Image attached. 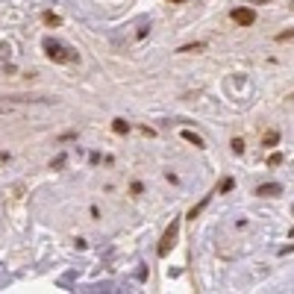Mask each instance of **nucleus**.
<instances>
[{"instance_id": "2", "label": "nucleus", "mask_w": 294, "mask_h": 294, "mask_svg": "<svg viewBox=\"0 0 294 294\" xmlns=\"http://www.w3.org/2000/svg\"><path fill=\"white\" fill-rule=\"evenodd\" d=\"M173 239H177V224H171L168 229H165V239H162V244H159V256H168V250L173 247Z\"/></svg>"}, {"instance_id": "10", "label": "nucleus", "mask_w": 294, "mask_h": 294, "mask_svg": "<svg viewBox=\"0 0 294 294\" xmlns=\"http://www.w3.org/2000/svg\"><path fill=\"white\" fill-rule=\"evenodd\" d=\"M44 21H47V24H53V27H59V15H53V12H47V15H44Z\"/></svg>"}, {"instance_id": "8", "label": "nucleus", "mask_w": 294, "mask_h": 294, "mask_svg": "<svg viewBox=\"0 0 294 294\" xmlns=\"http://www.w3.org/2000/svg\"><path fill=\"white\" fill-rule=\"evenodd\" d=\"M232 150H236V153H244V141L242 139H232Z\"/></svg>"}, {"instance_id": "9", "label": "nucleus", "mask_w": 294, "mask_h": 294, "mask_svg": "<svg viewBox=\"0 0 294 294\" xmlns=\"http://www.w3.org/2000/svg\"><path fill=\"white\" fill-rule=\"evenodd\" d=\"M203 47H206V44H189V47H183L180 53H194V50H203Z\"/></svg>"}, {"instance_id": "1", "label": "nucleus", "mask_w": 294, "mask_h": 294, "mask_svg": "<svg viewBox=\"0 0 294 294\" xmlns=\"http://www.w3.org/2000/svg\"><path fill=\"white\" fill-rule=\"evenodd\" d=\"M44 50H47V56L50 59H56V62H74L77 56H74V50H68V47H62L59 41H53V38H47L44 41Z\"/></svg>"}, {"instance_id": "12", "label": "nucleus", "mask_w": 294, "mask_h": 294, "mask_svg": "<svg viewBox=\"0 0 294 294\" xmlns=\"http://www.w3.org/2000/svg\"><path fill=\"white\" fill-rule=\"evenodd\" d=\"M277 38H279V41H288V38H294V30H291V33H279Z\"/></svg>"}, {"instance_id": "14", "label": "nucleus", "mask_w": 294, "mask_h": 294, "mask_svg": "<svg viewBox=\"0 0 294 294\" xmlns=\"http://www.w3.org/2000/svg\"><path fill=\"white\" fill-rule=\"evenodd\" d=\"M173 3H183V0H173Z\"/></svg>"}, {"instance_id": "5", "label": "nucleus", "mask_w": 294, "mask_h": 294, "mask_svg": "<svg viewBox=\"0 0 294 294\" xmlns=\"http://www.w3.org/2000/svg\"><path fill=\"white\" fill-rule=\"evenodd\" d=\"M183 139H186V141H191L194 147H203V139H200V136H194L191 130H183Z\"/></svg>"}, {"instance_id": "7", "label": "nucleus", "mask_w": 294, "mask_h": 294, "mask_svg": "<svg viewBox=\"0 0 294 294\" xmlns=\"http://www.w3.org/2000/svg\"><path fill=\"white\" fill-rule=\"evenodd\" d=\"M277 141H279V133H268V136H265V141H262V144H265V147H274Z\"/></svg>"}, {"instance_id": "3", "label": "nucleus", "mask_w": 294, "mask_h": 294, "mask_svg": "<svg viewBox=\"0 0 294 294\" xmlns=\"http://www.w3.org/2000/svg\"><path fill=\"white\" fill-rule=\"evenodd\" d=\"M232 21L242 24V27H250V24L256 21V12H253V9H236V12H232Z\"/></svg>"}, {"instance_id": "4", "label": "nucleus", "mask_w": 294, "mask_h": 294, "mask_svg": "<svg viewBox=\"0 0 294 294\" xmlns=\"http://www.w3.org/2000/svg\"><path fill=\"white\" fill-rule=\"evenodd\" d=\"M282 191V186L279 183H268V186H259L256 189V194H262V197H274V194H279Z\"/></svg>"}, {"instance_id": "13", "label": "nucleus", "mask_w": 294, "mask_h": 294, "mask_svg": "<svg viewBox=\"0 0 294 294\" xmlns=\"http://www.w3.org/2000/svg\"><path fill=\"white\" fill-rule=\"evenodd\" d=\"M288 100H294V94H288Z\"/></svg>"}, {"instance_id": "11", "label": "nucleus", "mask_w": 294, "mask_h": 294, "mask_svg": "<svg viewBox=\"0 0 294 294\" xmlns=\"http://www.w3.org/2000/svg\"><path fill=\"white\" fill-rule=\"evenodd\" d=\"M279 162H282V156H279V153H274L271 159H268V165H279Z\"/></svg>"}, {"instance_id": "6", "label": "nucleus", "mask_w": 294, "mask_h": 294, "mask_svg": "<svg viewBox=\"0 0 294 294\" xmlns=\"http://www.w3.org/2000/svg\"><path fill=\"white\" fill-rule=\"evenodd\" d=\"M112 130H115V133H127V130H130V124L124 121V118H118V121H112Z\"/></svg>"}]
</instances>
